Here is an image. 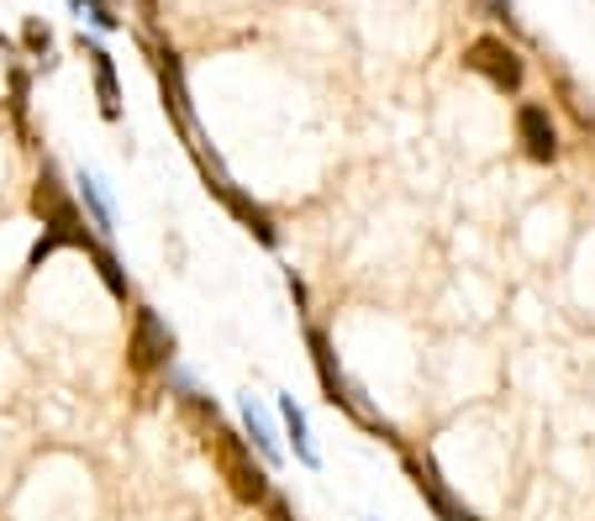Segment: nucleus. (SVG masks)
Here are the masks:
<instances>
[{
    "mask_svg": "<svg viewBox=\"0 0 595 521\" xmlns=\"http://www.w3.org/2000/svg\"><path fill=\"white\" fill-rule=\"evenodd\" d=\"M458 521H475V517H458Z\"/></svg>",
    "mask_w": 595,
    "mask_h": 521,
    "instance_id": "obj_10",
    "label": "nucleus"
},
{
    "mask_svg": "<svg viewBox=\"0 0 595 521\" xmlns=\"http://www.w3.org/2000/svg\"><path fill=\"white\" fill-rule=\"evenodd\" d=\"M279 417H285V432H290V442H296V459L306 463V469H317V448H311V432H306V411H300L290 395H279Z\"/></svg>",
    "mask_w": 595,
    "mask_h": 521,
    "instance_id": "obj_5",
    "label": "nucleus"
},
{
    "mask_svg": "<svg viewBox=\"0 0 595 521\" xmlns=\"http://www.w3.org/2000/svg\"><path fill=\"white\" fill-rule=\"evenodd\" d=\"M485 6H490L500 21H512V0H485Z\"/></svg>",
    "mask_w": 595,
    "mask_h": 521,
    "instance_id": "obj_9",
    "label": "nucleus"
},
{
    "mask_svg": "<svg viewBox=\"0 0 595 521\" xmlns=\"http://www.w3.org/2000/svg\"><path fill=\"white\" fill-rule=\"evenodd\" d=\"M169 353H175V338L159 327L153 311H142L138 317V363L142 369H153V363H169Z\"/></svg>",
    "mask_w": 595,
    "mask_h": 521,
    "instance_id": "obj_3",
    "label": "nucleus"
},
{
    "mask_svg": "<svg viewBox=\"0 0 595 521\" xmlns=\"http://www.w3.org/2000/svg\"><path fill=\"white\" fill-rule=\"evenodd\" d=\"M242 427H248V438L258 442V453L269 463H279V442H275V432H269V421H264V411H258L254 401H242Z\"/></svg>",
    "mask_w": 595,
    "mask_h": 521,
    "instance_id": "obj_7",
    "label": "nucleus"
},
{
    "mask_svg": "<svg viewBox=\"0 0 595 521\" xmlns=\"http://www.w3.org/2000/svg\"><path fill=\"white\" fill-rule=\"evenodd\" d=\"M75 184H80V201L90 206V221H96V232H100V238H111V232H117V211H111V196L100 190V180L90 174V169H80V174H75Z\"/></svg>",
    "mask_w": 595,
    "mask_h": 521,
    "instance_id": "obj_4",
    "label": "nucleus"
},
{
    "mask_svg": "<svg viewBox=\"0 0 595 521\" xmlns=\"http://www.w3.org/2000/svg\"><path fill=\"white\" fill-rule=\"evenodd\" d=\"M90 63H96V90H100V111L106 117H117L121 101H117V69H111V53L100 48V42H90Z\"/></svg>",
    "mask_w": 595,
    "mask_h": 521,
    "instance_id": "obj_6",
    "label": "nucleus"
},
{
    "mask_svg": "<svg viewBox=\"0 0 595 521\" xmlns=\"http://www.w3.org/2000/svg\"><path fill=\"white\" fill-rule=\"evenodd\" d=\"M516 132H522V142H527L533 159L548 163L558 153V132H554V121H548L543 106H522V111H516Z\"/></svg>",
    "mask_w": 595,
    "mask_h": 521,
    "instance_id": "obj_2",
    "label": "nucleus"
},
{
    "mask_svg": "<svg viewBox=\"0 0 595 521\" xmlns=\"http://www.w3.org/2000/svg\"><path fill=\"white\" fill-rule=\"evenodd\" d=\"M464 63H469L475 74H485L490 84H500V90H516V84H522V59H516L500 38H479L475 48L464 53Z\"/></svg>",
    "mask_w": 595,
    "mask_h": 521,
    "instance_id": "obj_1",
    "label": "nucleus"
},
{
    "mask_svg": "<svg viewBox=\"0 0 595 521\" xmlns=\"http://www.w3.org/2000/svg\"><path fill=\"white\" fill-rule=\"evenodd\" d=\"M69 6H75V11H85V17L96 21L100 32H111V27H117V17H111V11H106L100 0H69Z\"/></svg>",
    "mask_w": 595,
    "mask_h": 521,
    "instance_id": "obj_8",
    "label": "nucleus"
}]
</instances>
